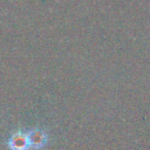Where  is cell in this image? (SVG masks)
Wrapping results in <instances>:
<instances>
[{"label":"cell","mask_w":150,"mask_h":150,"mask_svg":"<svg viewBox=\"0 0 150 150\" xmlns=\"http://www.w3.org/2000/svg\"><path fill=\"white\" fill-rule=\"evenodd\" d=\"M29 143H30L29 142V137L28 136H23L21 134L14 135L12 137V139H11L12 148L15 149V150H25Z\"/></svg>","instance_id":"cell-1"}]
</instances>
